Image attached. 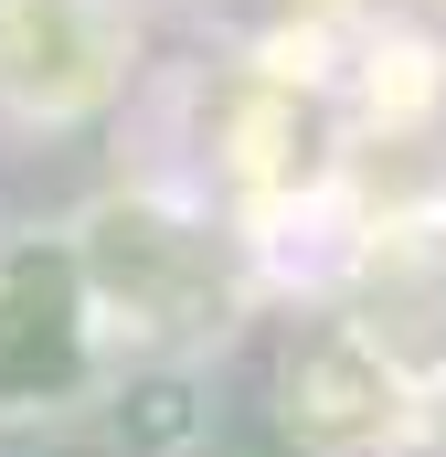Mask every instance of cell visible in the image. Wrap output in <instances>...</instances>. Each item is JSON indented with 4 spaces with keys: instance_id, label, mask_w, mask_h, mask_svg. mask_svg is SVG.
<instances>
[{
    "instance_id": "obj_1",
    "label": "cell",
    "mask_w": 446,
    "mask_h": 457,
    "mask_svg": "<svg viewBox=\"0 0 446 457\" xmlns=\"http://www.w3.org/2000/svg\"><path fill=\"white\" fill-rule=\"evenodd\" d=\"M86 361V266L64 245L0 255V404L64 394Z\"/></svg>"
},
{
    "instance_id": "obj_2",
    "label": "cell",
    "mask_w": 446,
    "mask_h": 457,
    "mask_svg": "<svg viewBox=\"0 0 446 457\" xmlns=\"http://www.w3.org/2000/svg\"><path fill=\"white\" fill-rule=\"evenodd\" d=\"M393 415H404V372L361 341V330L287 341V436L351 457V447H372V436H393Z\"/></svg>"
},
{
    "instance_id": "obj_3",
    "label": "cell",
    "mask_w": 446,
    "mask_h": 457,
    "mask_svg": "<svg viewBox=\"0 0 446 457\" xmlns=\"http://www.w3.org/2000/svg\"><path fill=\"white\" fill-rule=\"evenodd\" d=\"M128 436H138V447H181V436H192V383H149L138 415H128Z\"/></svg>"
}]
</instances>
